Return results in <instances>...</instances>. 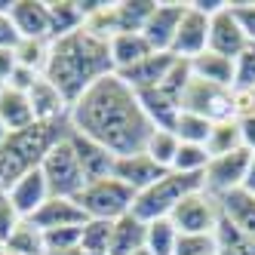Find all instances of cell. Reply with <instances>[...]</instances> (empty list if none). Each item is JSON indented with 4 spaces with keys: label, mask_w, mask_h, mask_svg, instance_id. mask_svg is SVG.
I'll use <instances>...</instances> for the list:
<instances>
[{
    "label": "cell",
    "mask_w": 255,
    "mask_h": 255,
    "mask_svg": "<svg viewBox=\"0 0 255 255\" xmlns=\"http://www.w3.org/2000/svg\"><path fill=\"white\" fill-rule=\"evenodd\" d=\"M43 74H37V71H28V68H22V65H15V71L9 74V80H6V86L9 89H15V93H31V86L37 83Z\"/></svg>",
    "instance_id": "40"
},
{
    "label": "cell",
    "mask_w": 255,
    "mask_h": 255,
    "mask_svg": "<svg viewBox=\"0 0 255 255\" xmlns=\"http://www.w3.org/2000/svg\"><path fill=\"white\" fill-rule=\"evenodd\" d=\"M209 151L206 144H178V154L172 163V172H188V175H203L209 166Z\"/></svg>",
    "instance_id": "35"
},
{
    "label": "cell",
    "mask_w": 255,
    "mask_h": 255,
    "mask_svg": "<svg viewBox=\"0 0 255 255\" xmlns=\"http://www.w3.org/2000/svg\"><path fill=\"white\" fill-rule=\"evenodd\" d=\"M0 255H12V252H0Z\"/></svg>",
    "instance_id": "50"
},
{
    "label": "cell",
    "mask_w": 255,
    "mask_h": 255,
    "mask_svg": "<svg viewBox=\"0 0 255 255\" xmlns=\"http://www.w3.org/2000/svg\"><path fill=\"white\" fill-rule=\"evenodd\" d=\"M172 132L178 135L181 144H206L209 132H212V120L200 117V114H191V111H178Z\"/></svg>",
    "instance_id": "30"
},
{
    "label": "cell",
    "mask_w": 255,
    "mask_h": 255,
    "mask_svg": "<svg viewBox=\"0 0 255 255\" xmlns=\"http://www.w3.org/2000/svg\"><path fill=\"white\" fill-rule=\"evenodd\" d=\"M46 255H80V249H71V252H46Z\"/></svg>",
    "instance_id": "48"
},
{
    "label": "cell",
    "mask_w": 255,
    "mask_h": 255,
    "mask_svg": "<svg viewBox=\"0 0 255 255\" xmlns=\"http://www.w3.org/2000/svg\"><path fill=\"white\" fill-rule=\"evenodd\" d=\"M234 89H255V43L234 59Z\"/></svg>",
    "instance_id": "37"
},
{
    "label": "cell",
    "mask_w": 255,
    "mask_h": 255,
    "mask_svg": "<svg viewBox=\"0 0 255 255\" xmlns=\"http://www.w3.org/2000/svg\"><path fill=\"white\" fill-rule=\"evenodd\" d=\"M185 9H188V3H154L151 19L141 28L144 40L151 43L154 52H169L172 49V40H175V31H178V22H181V15H185Z\"/></svg>",
    "instance_id": "12"
},
{
    "label": "cell",
    "mask_w": 255,
    "mask_h": 255,
    "mask_svg": "<svg viewBox=\"0 0 255 255\" xmlns=\"http://www.w3.org/2000/svg\"><path fill=\"white\" fill-rule=\"evenodd\" d=\"M249 160H252V151L246 148H237L231 154H222V157H212L209 166H206V191L212 197H225L231 191H240L243 188V178H246V169H249Z\"/></svg>",
    "instance_id": "9"
},
{
    "label": "cell",
    "mask_w": 255,
    "mask_h": 255,
    "mask_svg": "<svg viewBox=\"0 0 255 255\" xmlns=\"http://www.w3.org/2000/svg\"><path fill=\"white\" fill-rule=\"evenodd\" d=\"M9 135H12V132H9V126H6L3 120H0V148H3V144L9 141Z\"/></svg>",
    "instance_id": "47"
},
{
    "label": "cell",
    "mask_w": 255,
    "mask_h": 255,
    "mask_svg": "<svg viewBox=\"0 0 255 255\" xmlns=\"http://www.w3.org/2000/svg\"><path fill=\"white\" fill-rule=\"evenodd\" d=\"M178 135L175 132H169V129H154L151 132V138H148V144H144V154H148L160 169H172V163H175V154H178Z\"/></svg>",
    "instance_id": "31"
},
{
    "label": "cell",
    "mask_w": 255,
    "mask_h": 255,
    "mask_svg": "<svg viewBox=\"0 0 255 255\" xmlns=\"http://www.w3.org/2000/svg\"><path fill=\"white\" fill-rule=\"evenodd\" d=\"M231 12L237 15L240 28L246 31L249 43H255V3H252V0H249V3H231Z\"/></svg>",
    "instance_id": "41"
},
{
    "label": "cell",
    "mask_w": 255,
    "mask_h": 255,
    "mask_svg": "<svg viewBox=\"0 0 255 255\" xmlns=\"http://www.w3.org/2000/svg\"><path fill=\"white\" fill-rule=\"evenodd\" d=\"M6 12H9L15 31H19V40H22V37H31V40H52L46 0H12V3H6Z\"/></svg>",
    "instance_id": "13"
},
{
    "label": "cell",
    "mask_w": 255,
    "mask_h": 255,
    "mask_svg": "<svg viewBox=\"0 0 255 255\" xmlns=\"http://www.w3.org/2000/svg\"><path fill=\"white\" fill-rule=\"evenodd\" d=\"M6 197H9V203L19 209L22 218H31V215L49 200V188H46V178H43L40 166L31 169V172H25V175L6 191Z\"/></svg>",
    "instance_id": "18"
},
{
    "label": "cell",
    "mask_w": 255,
    "mask_h": 255,
    "mask_svg": "<svg viewBox=\"0 0 255 255\" xmlns=\"http://www.w3.org/2000/svg\"><path fill=\"white\" fill-rule=\"evenodd\" d=\"M218 218H222V206L218 197H212L206 188L188 194L181 203L172 209L169 222L175 225L178 234H215Z\"/></svg>",
    "instance_id": "7"
},
{
    "label": "cell",
    "mask_w": 255,
    "mask_h": 255,
    "mask_svg": "<svg viewBox=\"0 0 255 255\" xmlns=\"http://www.w3.org/2000/svg\"><path fill=\"white\" fill-rule=\"evenodd\" d=\"M68 132L71 123H34L22 132H12L0 148V194H6L25 172L37 169L43 154Z\"/></svg>",
    "instance_id": "3"
},
{
    "label": "cell",
    "mask_w": 255,
    "mask_h": 255,
    "mask_svg": "<svg viewBox=\"0 0 255 255\" xmlns=\"http://www.w3.org/2000/svg\"><path fill=\"white\" fill-rule=\"evenodd\" d=\"M181 111L200 114V117H206L212 123L231 120L234 117V89L206 83V80L191 74V83L185 89V96H181Z\"/></svg>",
    "instance_id": "8"
},
{
    "label": "cell",
    "mask_w": 255,
    "mask_h": 255,
    "mask_svg": "<svg viewBox=\"0 0 255 255\" xmlns=\"http://www.w3.org/2000/svg\"><path fill=\"white\" fill-rule=\"evenodd\" d=\"M144 231H148V225L138 222L132 212L117 218L114 231H111V249H108V255H132V252L144 249Z\"/></svg>",
    "instance_id": "22"
},
{
    "label": "cell",
    "mask_w": 255,
    "mask_h": 255,
    "mask_svg": "<svg viewBox=\"0 0 255 255\" xmlns=\"http://www.w3.org/2000/svg\"><path fill=\"white\" fill-rule=\"evenodd\" d=\"M77 203L86 212V218H99V222H117V218L129 215L135 203V191H129L117 178H102L89 181L77 194Z\"/></svg>",
    "instance_id": "6"
},
{
    "label": "cell",
    "mask_w": 255,
    "mask_h": 255,
    "mask_svg": "<svg viewBox=\"0 0 255 255\" xmlns=\"http://www.w3.org/2000/svg\"><path fill=\"white\" fill-rule=\"evenodd\" d=\"M3 252L12 255H46V243H43V231L34 228L28 218L9 234V240L3 243Z\"/></svg>",
    "instance_id": "26"
},
{
    "label": "cell",
    "mask_w": 255,
    "mask_h": 255,
    "mask_svg": "<svg viewBox=\"0 0 255 255\" xmlns=\"http://www.w3.org/2000/svg\"><path fill=\"white\" fill-rule=\"evenodd\" d=\"M15 43H19V31L6 12V3H0V49H12Z\"/></svg>",
    "instance_id": "43"
},
{
    "label": "cell",
    "mask_w": 255,
    "mask_h": 255,
    "mask_svg": "<svg viewBox=\"0 0 255 255\" xmlns=\"http://www.w3.org/2000/svg\"><path fill=\"white\" fill-rule=\"evenodd\" d=\"M240 123V138H243V148L255 154V114L252 117H243V120H237Z\"/></svg>",
    "instance_id": "44"
},
{
    "label": "cell",
    "mask_w": 255,
    "mask_h": 255,
    "mask_svg": "<svg viewBox=\"0 0 255 255\" xmlns=\"http://www.w3.org/2000/svg\"><path fill=\"white\" fill-rule=\"evenodd\" d=\"M240 191H246L249 197H255V154L249 160V169H246V178H243V188Z\"/></svg>",
    "instance_id": "46"
},
{
    "label": "cell",
    "mask_w": 255,
    "mask_h": 255,
    "mask_svg": "<svg viewBox=\"0 0 255 255\" xmlns=\"http://www.w3.org/2000/svg\"><path fill=\"white\" fill-rule=\"evenodd\" d=\"M151 43L144 40L141 31H132V34H114L111 37V62H114V71H126L138 65L141 59L151 56Z\"/></svg>",
    "instance_id": "21"
},
{
    "label": "cell",
    "mask_w": 255,
    "mask_h": 255,
    "mask_svg": "<svg viewBox=\"0 0 255 255\" xmlns=\"http://www.w3.org/2000/svg\"><path fill=\"white\" fill-rule=\"evenodd\" d=\"M215 246H218V255H255V243H249L225 215L218 218V228H215Z\"/></svg>",
    "instance_id": "34"
},
{
    "label": "cell",
    "mask_w": 255,
    "mask_h": 255,
    "mask_svg": "<svg viewBox=\"0 0 255 255\" xmlns=\"http://www.w3.org/2000/svg\"><path fill=\"white\" fill-rule=\"evenodd\" d=\"M80 255H89V252H80Z\"/></svg>",
    "instance_id": "53"
},
{
    "label": "cell",
    "mask_w": 255,
    "mask_h": 255,
    "mask_svg": "<svg viewBox=\"0 0 255 255\" xmlns=\"http://www.w3.org/2000/svg\"><path fill=\"white\" fill-rule=\"evenodd\" d=\"M209 49V12H203L197 3H188L185 15L178 22V31H175V40H172V56L175 59H197Z\"/></svg>",
    "instance_id": "10"
},
{
    "label": "cell",
    "mask_w": 255,
    "mask_h": 255,
    "mask_svg": "<svg viewBox=\"0 0 255 255\" xmlns=\"http://www.w3.org/2000/svg\"><path fill=\"white\" fill-rule=\"evenodd\" d=\"M80 228H56V231H43V243L46 252H71V249H80Z\"/></svg>",
    "instance_id": "38"
},
{
    "label": "cell",
    "mask_w": 255,
    "mask_h": 255,
    "mask_svg": "<svg viewBox=\"0 0 255 255\" xmlns=\"http://www.w3.org/2000/svg\"><path fill=\"white\" fill-rule=\"evenodd\" d=\"M12 71H15V52L12 49H0V83L3 86H6Z\"/></svg>",
    "instance_id": "45"
},
{
    "label": "cell",
    "mask_w": 255,
    "mask_h": 255,
    "mask_svg": "<svg viewBox=\"0 0 255 255\" xmlns=\"http://www.w3.org/2000/svg\"><path fill=\"white\" fill-rule=\"evenodd\" d=\"M22 222H25V218L19 215V209L9 203V197H6V194H0V243H6V240H9V234L19 228Z\"/></svg>",
    "instance_id": "39"
},
{
    "label": "cell",
    "mask_w": 255,
    "mask_h": 255,
    "mask_svg": "<svg viewBox=\"0 0 255 255\" xmlns=\"http://www.w3.org/2000/svg\"><path fill=\"white\" fill-rule=\"evenodd\" d=\"M215 234H178L175 255H215Z\"/></svg>",
    "instance_id": "36"
},
{
    "label": "cell",
    "mask_w": 255,
    "mask_h": 255,
    "mask_svg": "<svg viewBox=\"0 0 255 255\" xmlns=\"http://www.w3.org/2000/svg\"><path fill=\"white\" fill-rule=\"evenodd\" d=\"M28 222L34 228H40V231H56V228H80V225L89 222V218L80 209L77 200H71V197H49L46 203L28 218Z\"/></svg>",
    "instance_id": "14"
},
{
    "label": "cell",
    "mask_w": 255,
    "mask_h": 255,
    "mask_svg": "<svg viewBox=\"0 0 255 255\" xmlns=\"http://www.w3.org/2000/svg\"><path fill=\"white\" fill-rule=\"evenodd\" d=\"M0 93H3V83H0Z\"/></svg>",
    "instance_id": "51"
},
{
    "label": "cell",
    "mask_w": 255,
    "mask_h": 255,
    "mask_svg": "<svg viewBox=\"0 0 255 255\" xmlns=\"http://www.w3.org/2000/svg\"><path fill=\"white\" fill-rule=\"evenodd\" d=\"M40 172H43V178H46L49 197H71V200H77V194L86 188V178H83V169H80L74 141H71V132L62 135V138L43 154Z\"/></svg>",
    "instance_id": "5"
},
{
    "label": "cell",
    "mask_w": 255,
    "mask_h": 255,
    "mask_svg": "<svg viewBox=\"0 0 255 255\" xmlns=\"http://www.w3.org/2000/svg\"><path fill=\"white\" fill-rule=\"evenodd\" d=\"M0 252H3V243H0Z\"/></svg>",
    "instance_id": "52"
},
{
    "label": "cell",
    "mask_w": 255,
    "mask_h": 255,
    "mask_svg": "<svg viewBox=\"0 0 255 255\" xmlns=\"http://www.w3.org/2000/svg\"><path fill=\"white\" fill-rule=\"evenodd\" d=\"M46 12H49L52 40H59L65 34H74V31L83 28V12H80V3H74V0H49Z\"/></svg>",
    "instance_id": "25"
},
{
    "label": "cell",
    "mask_w": 255,
    "mask_h": 255,
    "mask_svg": "<svg viewBox=\"0 0 255 255\" xmlns=\"http://www.w3.org/2000/svg\"><path fill=\"white\" fill-rule=\"evenodd\" d=\"M132 255H151V252H148V249H138V252H132Z\"/></svg>",
    "instance_id": "49"
},
{
    "label": "cell",
    "mask_w": 255,
    "mask_h": 255,
    "mask_svg": "<svg viewBox=\"0 0 255 255\" xmlns=\"http://www.w3.org/2000/svg\"><path fill=\"white\" fill-rule=\"evenodd\" d=\"M191 74L206 80V83H215V86H225V89H234V62L225 59V56H215V52H203V56L191 59Z\"/></svg>",
    "instance_id": "24"
},
{
    "label": "cell",
    "mask_w": 255,
    "mask_h": 255,
    "mask_svg": "<svg viewBox=\"0 0 255 255\" xmlns=\"http://www.w3.org/2000/svg\"><path fill=\"white\" fill-rule=\"evenodd\" d=\"M175 65V56L172 52H151L148 59H141L138 65L126 68V71H117V74L129 83L135 93H144V89H157L163 83V77L169 74V68Z\"/></svg>",
    "instance_id": "19"
},
{
    "label": "cell",
    "mask_w": 255,
    "mask_h": 255,
    "mask_svg": "<svg viewBox=\"0 0 255 255\" xmlns=\"http://www.w3.org/2000/svg\"><path fill=\"white\" fill-rule=\"evenodd\" d=\"M111 231H114V222H99V218H89L80 231V252H89V255H108L111 249Z\"/></svg>",
    "instance_id": "33"
},
{
    "label": "cell",
    "mask_w": 255,
    "mask_h": 255,
    "mask_svg": "<svg viewBox=\"0 0 255 255\" xmlns=\"http://www.w3.org/2000/svg\"><path fill=\"white\" fill-rule=\"evenodd\" d=\"M49 46H52V40H31V37H22L19 43L12 46L15 65H22V68H28V71H37V74H43V71H46V62H49Z\"/></svg>",
    "instance_id": "32"
},
{
    "label": "cell",
    "mask_w": 255,
    "mask_h": 255,
    "mask_svg": "<svg viewBox=\"0 0 255 255\" xmlns=\"http://www.w3.org/2000/svg\"><path fill=\"white\" fill-rule=\"evenodd\" d=\"M222 215L240 231L249 243H255V197H249L246 191H231L225 197H218Z\"/></svg>",
    "instance_id": "20"
},
{
    "label": "cell",
    "mask_w": 255,
    "mask_h": 255,
    "mask_svg": "<svg viewBox=\"0 0 255 255\" xmlns=\"http://www.w3.org/2000/svg\"><path fill=\"white\" fill-rule=\"evenodd\" d=\"M163 172H166V169H160L157 163L141 151V154H132V157H117V160H114V175H111V178L123 181L129 191L141 194V191H148L157 178H163Z\"/></svg>",
    "instance_id": "15"
},
{
    "label": "cell",
    "mask_w": 255,
    "mask_h": 255,
    "mask_svg": "<svg viewBox=\"0 0 255 255\" xmlns=\"http://www.w3.org/2000/svg\"><path fill=\"white\" fill-rule=\"evenodd\" d=\"M246 46H249V37L237 22V15L231 12V3H222L209 15V52L234 62Z\"/></svg>",
    "instance_id": "11"
},
{
    "label": "cell",
    "mask_w": 255,
    "mask_h": 255,
    "mask_svg": "<svg viewBox=\"0 0 255 255\" xmlns=\"http://www.w3.org/2000/svg\"><path fill=\"white\" fill-rule=\"evenodd\" d=\"M114 12H117V34H132L141 31L144 22L151 19L154 0H123L114 6Z\"/></svg>",
    "instance_id": "28"
},
{
    "label": "cell",
    "mask_w": 255,
    "mask_h": 255,
    "mask_svg": "<svg viewBox=\"0 0 255 255\" xmlns=\"http://www.w3.org/2000/svg\"><path fill=\"white\" fill-rule=\"evenodd\" d=\"M206 175H188V172H163V178H157L148 191L135 194L132 203V215L138 222H157V218H169L172 209L194 191H203Z\"/></svg>",
    "instance_id": "4"
},
{
    "label": "cell",
    "mask_w": 255,
    "mask_h": 255,
    "mask_svg": "<svg viewBox=\"0 0 255 255\" xmlns=\"http://www.w3.org/2000/svg\"><path fill=\"white\" fill-rule=\"evenodd\" d=\"M175 243H178V231L169 218H157V222H148V231H144V249L151 255H175Z\"/></svg>",
    "instance_id": "29"
},
{
    "label": "cell",
    "mask_w": 255,
    "mask_h": 255,
    "mask_svg": "<svg viewBox=\"0 0 255 255\" xmlns=\"http://www.w3.org/2000/svg\"><path fill=\"white\" fill-rule=\"evenodd\" d=\"M255 114V89H234V117L243 120Z\"/></svg>",
    "instance_id": "42"
},
{
    "label": "cell",
    "mask_w": 255,
    "mask_h": 255,
    "mask_svg": "<svg viewBox=\"0 0 255 255\" xmlns=\"http://www.w3.org/2000/svg\"><path fill=\"white\" fill-rule=\"evenodd\" d=\"M237 148H243L240 123H237V117L212 123V132H209V141H206L209 157H222V154H231V151H237Z\"/></svg>",
    "instance_id": "27"
},
{
    "label": "cell",
    "mask_w": 255,
    "mask_h": 255,
    "mask_svg": "<svg viewBox=\"0 0 255 255\" xmlns=\"http://www.w3.org/2000/svg\"><path fill=\"white\" fill-rule=\"evenodd\" d=\"M71 141H74V151H77V160H80V169H83V178L86 185L89 181H102V178H111L114 175V154L96 144L93 138H86L80 132L71 129Z\"/></svg>",
    "instance_id": "16"
},
{
    "label": "cell",
    "mask_w": 255,
    "mask_h": 255,
    "mask_svg": "<svg viewBox=\"0 0 255 255\" xmlns=\"http://www.w3.org/2000/svg\"><path fill=\"white\" fill-rule=\"evenodd\" d=\"M71 129L93 138L114 157L141 154L148 144L154 123L138 102V93L120 74H108L71 105Z\"/></svg>",
    "instance_id": "1"
},
{
    "label": "cell",
    "mask_w": 255,
    "mask_h": 255,
    "mask_svg": "<svg viewBox=\"0 0 255 255\" xmlns=\"http://www.w3.org/2000/svg\"><path fill=\"white\" fill-rule=\"evenodd\" d=\"M108 74H117L108 40L96 37V34H89L83 28L52 40L43 77L65 96L68 105H74L89 86H96Z\"/></svg>",
    "instance_id": "2"
},
{
    "label": "cell",
    "mask_w": 255,
    "mask_h": 255,
    "mask_svg": "<svg viewBox=\"0 0 255 255\" xmlns=\"http://www.w3.org/2000/svg\"><path fill=\"white\" fill-rule=\"evenodd\" d=\"M28 102H31V111H34V120L37 123H68L71 105L65 102V96L46 77H40L31 86Z\"/></svg>",
    "instance_id": "17"
},
{
    "label": "cell",
    "mask_w": 255,
    "mask_h": 255,
    "mask_svg": "<svg viewBox=\"0 0 255 255\" xmlns=\"http://www.w3.org/2000/svg\"><path fill=\"white\" fill-rule=\"evenodd\" d=\"M0 120L9 126V132H22L28 126H34V111H31V102L25 93H15V89L3 86L0 93Z\"/></svg>",
    "instance_id": "23"
}]
</instances>
